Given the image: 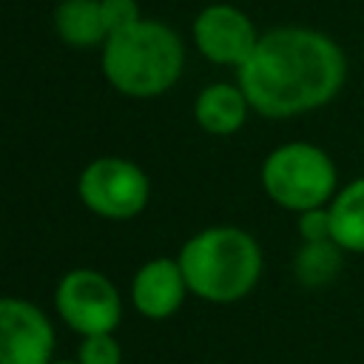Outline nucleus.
I'll list each match as a JSON object with an SVG mask.
<instances>
[{
  "instance_id": "6e6552de",
  "label": "nucleus",
  "mask_w": 364,
  "mask_h": 364,
  "mask_svg": "<svg viewBox=\"0 0 364 364\" xmlns=\"http://www.w3.org/2000/svg\"><path fill=\"white\" fill-rule=\"evenodd\" d=\"M193 40L208 60L222 65H242L259 43L253 23L239 9L225 3L199 11L193 20Z\"/></svg>"
},
{
  "instance_id": "9d476101",
  "label": "nucleus",
  "mask_w": 364,
  "mask_h": 364,
  "mask_svg": "<svg viewBox=\"0 0 364 364\" xmlns=\"http://www.w3.org/2000/svg\"><path fill=\"white\" fill-rule=\"evenodd\" d=\"M247 97L242 88H233V85H225V82H216V85H208L199 97H196V122L210 131V134H233L242 128L245 122V114H247Z\"/></svg>"
},
{
  "instance_id": "2eb2a0df",
  "label": "nucleus",
  "mask_w": 364,
  "mask_h": 364,
  "mask_svg": "<svg viewBox=\"0 0 364 364\" xmlns=\"http://www.w3.org/2000/svg\"><path fill=\"white\" fill-rule=\"evenodd\" d=\"M100 6H102V20H105L108 34L122 31V28H128L131 23L139 20V6H136V0H100Z\"/></svg>"
},
{
  "instance_id": "f8f14e48",
  "label": "nucleus",
  "mask_w": 364,
  "mask_h": 364,
  "mask_svg": "<svg viewBox=\"0 0 364 364\" xmlns=\"http://www.w3.org/2000/svg\"><path fill=\"white\" fill-rule=\"evenodd\" d=\"M327 219H330V239L336 245L358 253L364 250V179L347 185L336 196Z\"/></svg>"
},
{
  "instance_id": "39448f33",
  "label": "nucleus",
  "mask_w": 364,
  "mask_h": 364,
  "mask_svg": "<svg viewBox=\"0 0 364 364\" xmlns=\"http://www.w3.org/2000/svg\"><path fill=\"white\" fill-rule=\"evenodd\" d=\"M80 199L105 219H131L148 202V176L128 159L102 156L82 171Z\"/></svg>"
},
{
  "instance_id": "20e7f679",
  "label": "nucleus",
  "mask_w": 364,
  "mask_h": 364,
  "mask_svg": "<svg viewBox=\"0 0 364 364\" xmlns=\"http://www.w3.org/2000/svg\"><path fill=\"white\" fill-rule=\"evenodd\" d=\"M262 182L273 202L290 210H313L333 193L336 171L321 148L307 142H290L267 156L262 168Z\"/></svg>"
},
{
  "instance_id": "f257e3e1",
  "label": "nucleus",
  "mask_w": 364,
  "mask_h": 364,
  "mask_svg": "<svg viewBox=\"0 0 364 364\" xmlns=\"http://www.w3.org/2000/svg\"><path fill=\"white\" fill-rule=\"evenodd\" d=\"M344 82L341 48L310 28H276L259 37L239 65V88L264 117H293L324 105Z\"/></svg>"
},
{
  "instance_id": "f03ea898",
  "label": "nucleus",
  "mask_w": 364,
  "mask_h": 364,
  "mask_svg": "<svg viewBox=\"0 0 364 364\" xmlns=\"http://www.w3.org/2000/svg\"><path fill=\"white\" fill-rule=\"evenodd\" d=\"M185 51L173 28L156 20H136L108 34L102 71L114 88L131 97H154L168 91L182 74Z\"/></svg>"
},
{
  "instance_id": "1a4fd4ad",
  "label": "nucleus",
  "mask_w": 364,
  "mask_h": 364,
  "mask_svg": "<svg viewBox=\"0 0 364 364\" xmlns=\"http://www.w3.org/2000/svg\"><path fill=\"white\" fill-rule=\"evenodd\" d=\"M185 287L188 284H185L179 262L151 259L134 276L131 296H134V304H136V310L142 316H148V318H168L182 304Z\"/></svg>"
},
{
  "instance_id": "9b49d317",
  "label": "nucleus",
  "mask_w": 364,
  "mask_h": 364,
  "mask_svg": "<svg viewBox=\"0 0 364 364\" xmlns=\"http://www.w3.org/2000/svg\"><path fill=\"white\" fill-rule=\"evenodd\" d=\"M54 26H57V34L77 48L108 40L100 0H63L54 11Z\"/></svg>"
},
{
  "instance_id": "7ed1b4c3",
  "label": "nucleus",
  "mask_w": 364,
  "mask_h": 364,
  "mask_svg": "<svg viewBox=\"0 0 364 364\" xmlns=\"http://www.w3.org/2000/svg\"><path fill=\"white\" fill-rule=\"evenodd\" d=\"M188 290L208 301H236L253 290L262 273V253L239 228H208L188 239L179 253Z\"/></svg>"
},
{
  "instance_id": "f3484780",
  "label": "nucleus",
  "mask_w": 364,
  "mask_h": 364,
  "mask_svg": "<svg viewBox=\"0 0 364 364\" xmlns=\"http://www.w3.org/2000/svg\"><path fill=\"white\" fill-rule=\"evenodd\" d=\"M54 364H74V361H54Z\"/></svg>"
},
{
  "instance_id": "0eeeda50",
  "label": "nucleus",
  "mask_w": 364,
  "mask_h": 364,
  "mask_svg": "<svg viewBox=\"0 0 364 364\" xmlns=\"http://www.w3.org/2000/svg\"><path fill=\"white\" fill-rule=\"evenodd\" d=\"M54 330L40 307L0 299V364H51Z\"/></svg>"
},
{
  "instance_id": "423d86ee",
  "label": "nucleus",
  "mask_w": 364,
  "mask_h": 364,
  "mask_svg": "<svg viewBox=\"0 0 364 364\" xmlns=\"http://www.w3.org/2000/svg\"><path fill=\"white\" fill-rule=\"evenodd\" d=\"M57 310L60 316L82 336L111 333L119 321V293L97 270H71L57 284Z\"/></svg>"
},
{
  "instance_id": "4468645a",
  "label": "nucleus",
  "mask_w": 364,
  "mask_h": 364,
  "mask_svg": "<svg viewBox=\"0 0 364 364\" xmlns=\"http://www.w3.org/2000/svg\"><path fill=\"white\" fill-rule=\"evenodd\" d=\"M122 353L111 333H94L85 336L80 347V364H119Z\"/></svg>"
},
{
  "instance_id": "dca6fc26",
  "label": "nucleus",
  "mask_w": 364,
  "mask_h": 364,
  "mask_svg": "<svg viewBox=\"0 0 364 364\" xmlns=\"http://www.w3.org/2000/svg\"><path fill=\"white\" fill-rule=\"evenodd\" d=\"M301 233L307 242H321V239H330V219L327 213H318L316 208L313 210H304L301 216Z\"/></svg>"
},
{
  "instance_id": "ddd939ff",
  "label": "nucleus",
  "mask_w": 364,
  "mask_h": 364,
  "mask_svg": "<svg viewBox=\"0 0 364 364\" xmlns=\"http://www.w3.org/2000/svg\"><path fill=\"white\" fill-rule=\"evenodd\" d=\"M336 267H338V253H336L324 239H321V242H310V245L301 250L299 264H296L301 282H307V284H318V282L330 279V276L336 273Z\"/></svg>"
}]
</instances>
